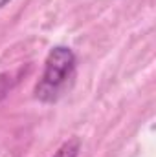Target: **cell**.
<instances>
[{
    "mask_svg": "<svg viewBox=\"0 0 156 157\" xmlns=\"http://www.w3.org/2000/svg\"><path fill=\"white\" fill-rule=\"evenodd\" d=\"M76 53L68 46H55L50 49L42 75L35 86V97L40 102H55L59 99L76 73Z\"/></svg>",
    "mask_w": 156,
    "mask_h": 157,
    "instance_id": "obj_1",
    "label": "cell"
},
{
    "mask_svg": "<svg viewBox=\"0 0 156 157\" xmlns=\"http://www.w3.org/2000/svg\"><path fill=\"white\" fill-rule=\"evenodd\" d=\"M79 150H81V141H79L77 137H74V139H68V141L55 152L53 157H77Z\"/></svg>",
    "mask_w": 156,
    "mask_h": 157,
    "instance_id": "obj_2",
    "label": "cell"
},
{
    "mask_svg": "<svg viewBox=\"0 0 156 157\" xmlns=\"http://www.w3.org/2000/svg\"><path fill=\"white\" fill-rule=\"evenodd\" d=\"M7 2H9V0H0V9H2V7H4V6L7 4Z\"/></svg>",
    "mask_w": 156,
    "mask_h": 157,
    "instance_id": "obj_3",
    "label": "cell"
}]
</instances>
